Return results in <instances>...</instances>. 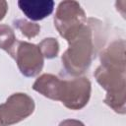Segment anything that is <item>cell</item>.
<instances>
[{
	"mask_svg": "<svg viewBox=\"0 0 126 126\" xmlns=\"http://www.w3.org/2000/svg\"><path fill=\"white\" fill-rule=\"evenodd\" d=\"M20 9L24 14L32 21L41 20L53 11V1H19Z\"/></svg>",
	"mask_w": 126,
	"mask_h": 126,
	"instance_id": "6da1fadb",
	"label": "cell"
}]
</instances>
